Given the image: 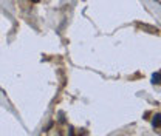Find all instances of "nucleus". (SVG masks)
I'll return each mask as SVG.
<instances>
[{
    "label": "nucleus",
    "mask_w": 161,
    "mask_h": 136,
    "mask_svg": "<svg viewBox=\"0 0 161 136\" xmlns=\"http://www.w3.org/2000/svg\"><path fill=\"white\" fill-rule=\"evenodd\" d=\"M152 84H155V85L160 84V71L153 73V76H152Z\"/></svg>",
    "instance_id": "obj_2"
},
{
    "label": "nucleus",
    "mask_w": 161,
    "mask_h": 136,
    "mask_svg": "<svg viewBox=\"0 0 161 136\" xmlns=\"http://www.w3.org/2000/svg\"><path fill=\"white\" fill-rule=\"evenodd\" d=\"M160 124H161V115L156 113L153 116V121H152V125H153V128H160Z\"/></svg>",
    "instance_id": "obj_1"
}]
</instances>
